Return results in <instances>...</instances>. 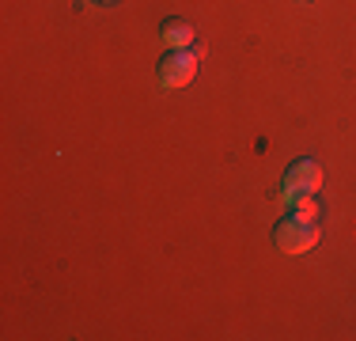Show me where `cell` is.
<instances>
[{"label":"cell","mask_w":356,"mask_h":341,"mask_svg":"<svg viewBox=\"0 0 356 341\" xmlns=\"http://www.w3.org/2000/svg\"><path fill=\"white\" fill-rule=\"evenodd\" d=\"M95 4H118V0H95Z\"/></svg>","instance_id":"5"},{"label":"cell","mask_w":356,"mask_h":341,"mask_svg":"<svg viewBox=\"0 0 356 341\" xmlns=\"http://www.w3.org/2000/svg\"><path fill=\"white\" fill-rule=\"evenodd\" d=\"M322 186V167L315 159H300V164L288 167L284 175V186H281V201L284 205H296L300 198H311V193H318Z\"/></svg>","instance_id":"2"},{"label":"cell","mask_w":356,"mask_h":341,"mask_svg":"<svg viewBox=\"0 0 356 341\" xmlns=\"http://www.w3.org/2000/svg\"><path fill=\"white\" fill-rule=\"evenodd\" d=\"M300 4H311V0H300Z\"/></svg>","instance_id":"6"},{"label":"cell","mask_w":356,"mask_h":341,"mask_svg":"<svg viewBox=\"0 0 356 341\" xmlns=\"http://www.w3.org/2000/svg\"><path fill=\"white\" fill-rule=\"evenodd\" d=\"M159 34H163L167 49H193V42H197V31L190 19H167Z\"/></svg>","instance_id":"4"},{"label":"cell","mask_w":356,"mask_h":341,"mask_svg":"<svg viewBox=\"0 0 356 341\" xmlns=\"http://www.w3.org/2000/svg\"><path fill=\"white\" fill-rule=\"evenodd\" d=\"M273 243L281 246L284 254H307L311 246L318 243V220H303V216H284L281 224L273 228Z\"/></svg>","instance_id":"1"},{"label":"cell","mask_w":356,"mask_h":341,"mask_svg":"<svg viewBox=\"0 0 356 341\" xmlns=\"http://www.w3.org/2000/svg\"><path fill=\"white\" fill-rule=\"evenodd\" d=\"M197 61H201L197 49H171V54L159 61V88H167V91L186 88V84L197 76Z\"/></svg>","instance_id":"3"}]
</instances>
